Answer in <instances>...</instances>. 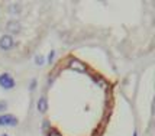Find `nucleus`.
Listing matches in <instances>:
<instances>
[{
	"label": "nucleus",
	"instance_id": "1a4fd4ad",
	"mask_svg": "<svg viewBox=\"0 0 155 136\" xmlns=\"http://www.w3.org/2000/svg\"><path fill=\"white\" fill-rule=\"evenodd\" d=\"M7 109V102L6 100H0V113L3 115V112Z\"/></svg>",
	"mask_w": 155,
	"mask_h": 136
},
{
	"label": "nucleus",
	"instance_id": "423d86ee",
	"mask_svg": "<svg viewBox=\"0 0 155 136\" xmlns=\"http://www.w3.org/2000/svg\"><path fill=\"white\" fill-rule=\"evenodd\" d=\"M36 107H38V112L39 113H47L48 110V100L45 96H41L38 99V103H36Z\"/></svg>",
	"mask_w": 155,
	"mask_h": 136
},
{
	"label": "nucleus",
	"instance_id": "0eeeda50",
	"mask_svg": "<svg viewBox=\"0 0 155 136\" xmlns=\"http://www.w3.org/2000/svg\"><path fill=\"white\" fill-rule=\"evenodd\" d=\"M9 10H10L12 15H19L22 12V5L20 3H12L10 7H9Z\"/></svg>",
	"mask_w": 155,
	"mask_h": 136
},
{
	"label": "nucleus",
	"instance_id": "2eb2a0df",
	"mask_svg": "<svg viewBox=\"0 0 155 136\" xmlns=\"http://www.w3.org/2000/svg\"><path fill=\"white\" fill-rule=\"evenodd\" d=\"M134 136H138V132H134Z\"/></svg>",
	"mask_w": 155,
	"mask_h": 136
},
{
	"label": "nucleus",
	"instance_id": "9d476101",
	"mask_svg": "<svg viewBox=\"0 0 155 136\" xmlns=\"http://www.w3.org/2000/svg\"><path fill=\"white\" fill-rule=\"evenodd\" d=\"M54 58H55V51H51V52L48 54V60H47V62H48V64H52Z\"/></svg>",
	"mask_w": 155,
	"mask_h": 136
},
{
	"label": "nucleus",
	"instance_id": "ddd939ff",
	"mask_svg": "<svg viewBox=\"0 0 155 136\" xmlns=\"http://www.w3.org/2000/svg\"><path fill=\"white\" fill-rule=\"evenodd\" d=\"M35 87H36V80H32V81H31V91H34L35 90Z\"/></svg>",
	"mask_w": 155,
	"mask_h": 136
},
{
	"label": "nucleus",
	"instance_id": "9b49d317",
	"mask_svg": "<svg viewBox=\"0 0 155 136\" xmlns=\"http://www.w3.org/2000/svg\"><path fill=\"white\" fill-rule=\"evenodd\" d=\"M48 136H62L57 129H49L48 130Z\"/></svg>",
	"mask_w": 155,
	"mask_h": 136
},
{
	"label": "nucleus",
	"instance_id": "39448f33",
	"mask_svg": "<svg viewBox=\"0 0 155 136\" xmlns=\"http://www.w3.org/2000/svg\"><path fill=\"white\" fill-rule=\"evenodd\" d=\"M68 67L75 70V71H78V73H86L87 71V67L83 62L78 61V60H71V61L68 62Z\"/></svg>",
	"mask_w": 155,
	"mask_h": 136
},
{
	"label": "nucleus",
	"instance_id": "7ed1b4c3",
	"mask_svg": "<svg viewBox=\"0 0 155 136\" xmlns=\"http://www.w3.org/2000/svg\"><path fill=\"white\" fill-rule=\"evenodd\" d=\"M15 47V39L10 35H2L0 36V49L2 51H10Z\"/></svg>",
	"mask_w": 155,
	"mask_h": 136
},
{
	"label": "nucleus",
	"instance_id": "6e6552de",
	"mask_svg": "<svg viewBox=\"0 0 155 136\" xmlns=\"http://www.w3.org/2000/svg\"><path fill=\"white\" fill-rule=\"evenodd\" d=\"M35 64H36L38 67L44 65V64H45V58H44V55H36V57H35Z\"/></svg>",
	"mask_w": 155,
	"mask_h": 136
},
{
	"label": "nucleus",
	"instance_id": "20e7f679",
	"mask_svg": "<svg viewBox=\"0 0 155 136\" xmlns=\"http://www.w3.org/2000/svg\"><path fill=\"white\" fill-rule=\"evenodd\" d=\"M6 31L9 32V35L12 36V35H18L22 31V26H20V23L16 19H12V21H9L6 23Z\"/></svg>",
	"mask_w": 155,
	"mask_h": 136
},
{
	"label": "nucleus",
	"instance_id": "4468645a",
	"mask_svg": "<svg viewBox=\"0 0 155 136\" xmlns=\"http://www.w3.org/2000/svg\"><path fill=\"white\" fill-rule=\"evenodd\" d=\"M42 128H44V130H45V132H48V130H49V122H48V120H45V123H44V126H42Z\"/></svg>",
	"mask_w": 155,
	"mask_h": 136
},
{
	"label": "nucleus",
	"instance_id": "f8f14e48",
	"mask_svg": "<svg viewBox=\"0 0 155 136\" xmlns=\"http://www.w3.org/2000/svg\"><path fill=\"white\" fill-rule=\"evenodd\" d=\"M93 80H94L96 83H99V84H100V87H106V83H104L103 78H100V77H94Z\"/></svg>",
	"mask_w": 155,
	"mask_h": 136
},
{
	"label": "nucleus",
	"instance_id": "dca6fc26",
	"mask_svg": "<svg viewBox=\"0 0 155 136\" xmlns=\"http://www.w3.org/2000/svg\"><path fill=\"white\" fill-rule=\"evenodd\" d=\"M2 136H9V135H7V133H3V135H2Z\"/></svg>",
	"mask_w": 155,
	"mask_h": 136
},
{
	"label": "nucleus",
	"instance_id": "f03ea898",
	"mask_svg": "<svg viewBox=\"0 0 155 136\" xmlns=\"http://www.w3.org/2000/svg\"><path fill=\"white\" fill-rule=\"evenodd\" d=\"M19 125L18 117H15L13 115H9V113H3L0 115V126H5V128H15Z\"/></svg>",
	"mask_w": 155,
	"mask_h": 136
},
{
	"label": "nucleus",
	"instance_id": "f257e3e1",
	"mask_svg": "<svg viewBox=\"0 0 155 136\" xmlns=\"http://www.w3.org/2000/svg\"><path fill=\"white\" fill-rule=\"evenodd\" d=\"M0 87L3 90H13L16 87V81L9 73H3L0 74Z\"/></svg>",
	"mask_w": 155,
	"mask_h": 136
}]
</instances>
